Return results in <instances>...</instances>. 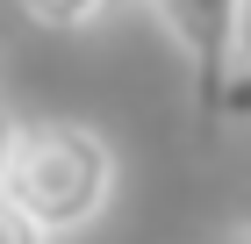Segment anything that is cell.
<instances>
[{
	"label": "cell",
	"mask_w": 251,
	"mask_h": 244,
	"mask_svg": "<svg viewBox=\"0 0 251 244\" xmlns=\"http://www.w3.org/2000/svg\"><path fill=\"white\" fill-rule=\"evenodd\" d=\"M237 65H244V72H251V0H244V7H237Z\"/></svg>",
	"instance_id": "cell-6"
},
{
	"label": "cell",
	"mask_w": 251,
	"mask_h": 244,
	"mask_svg": "<svg viewBox=\"0 0 251 244\" xmlns=\"http://www.w3.org/2000/svg\"><path fill=\"white\" fill-rule=\"evenodd\" d=\"M0 244H50V230H43L15 194H0Z\"/></svg>",
	"instance_id": "cell-4"
},
{
	"label": "cell",
	"mask_w": 251,
	"mask_h": 244,
	"mask_svg": "<svg viewBox=\"0 0 251 244\" xmlns=\"http://www.w3.org/2000/svg\"><path fill=\"white\" fill-rule=\"evenodd\" d=\"M144 7L173 36V51L187 57L194 86H201V108L215 115V101L230 86V65H237V7L244 0H144Z\"/></svg>",
	"instance_id": "cell-2"
},
{
	"label": "cell",
	"mask_w": 251,
	"mask_h": 244,
	"mask_svg": "<svg viewBox=\"0 0 251 244\" xmlns=\"http://www.w3.org/2000/svg\"><path fill=\"white\" fill-rule=\"evenodd\" d=\"M29 22H43V29H86V22L108 15V0H15Z\"/></svg>",
	"instance_id": "cell-3"
},
{
	"label": "cell",
	"mask_w": 251,
	"mask_h": 244,
	"mask_svg": "<svg viewBox=\"0 0 251 244\" xmlns=\"http://www.w3.org/2000/svg\"><path fill=\"white\" fill-rule=\"evenodd\" d=\"M15 151H22V122L0 108V194H7V172H15Z\"/></svg>",
	"instance_id": "cell-5"
},
{
	"label": "cell",
	"mask_w": 251,
	"mask_h": 244,
	"mask_svg": "<svg viewBox=\"0 0 251 244\" xmlns=\"http://www.w3.org/2000/svg\"><path fill=\"white\" fill-rule=\"evenodd\" d=\"M223 244H251V223H237V230H230V237H223Z\"/></svg>",
	"instance_id": "cell-7"
},
{
	"label": "cell",
	"mask_w": 251,
	"mask_h": 244,
	"mask_svg": "<svg viewBox=\"0 0 251 244\" xmlns=\"http://www.w3.org/2000/svg\"><path fill=\"white\" fill-rule=\"evenodd\" d=\"M7 194L50 237H72L115 201V144L100 130H86V122H22Z\"/></svg>",
	"instance_id": "cell-1"
}]
</instances>
